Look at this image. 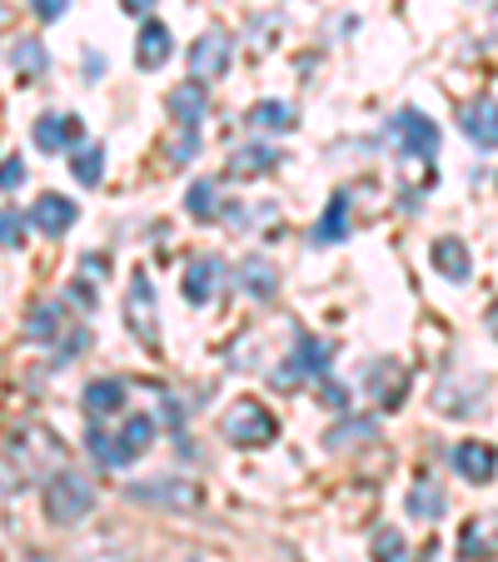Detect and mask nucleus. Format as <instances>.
<instances>
[{"instance_id": "c9c22d12", "label": "nucleus", "mask_w": 498, "mask_h": 562, "mask_svg": "<svg viewBox=\"0 0 498 562\" xmlns=\"http://www.w3.org/2000/svg\"><path fill=\"white\" fill-rule=\"evenodd\" d=\"M31 11L41 15V21H60V15L70 11V0H31Z\"/></svg>"}, {"instance_id": "4c0bfd02", "label": "nucleus", "mask_w": 498, "mask_h": 562, "mask_svg": "<svg viewBox=\"0 0 498 562\" xmlns=\"http://www.w3.org/2000/svg\"><path fill=\"white\" fill-rule=\"evenodd\" d=\"M150 5H155V0H125V11H130V15H140V11H150Z\"/></svg>"}, {"instance_id": "39448f33", "label": "nucleus", "mask_w": 498, "mask_h": 562, "mask_svg": "<svg viewBox=\"0 0 498 562\" xmlns=\"http://www.w3.org/2000/svg\"><path fill=\"white\" fill-rule=\"evenodd\" d=\"M389 139L409 159H434L439 155V125L424 115V110H399V115L389 120Z\"/></svg>"}, {"instance_id": "c756f323", "label": "nucleus", "mask_w": 498, "mask_h": 562, "mask_svg": "<svg viewBox=\"0 0 498 562\" xmlns=\"http://www.w3.org/2000/svg\"><path fill=\"white\" fill-rule=\"evenodd\" d=\"M120 438H125V448H130V458H140L150 443H155V418L150 414H135V418H125V428H120Z\"/></svg>"}, {"instance_id": "6e6552de", "label": "nucleus", "mask_w": 498, "mask_h": 562, "mask_svg": "<svg viewBox=\"0 0 498 562\" xmlns=\"http://www.w3.org/2000/svg\"><path fill=\"white\" fill-rule=\"evenodd\" d=\"M125 318H130V329H135V339L145 344V349H155V344H159V308H155V279H150L145 269L130 279Z\"/></svg>"}, {"instance_id": "2f4dec72", "label": "nucleus", "mask_w": 498, "mask_h": 562, "mask_svg": "<svg viewBox=\"0 0 498 562\" xmlns=\"http://www.w3.org/2000/svg\"><path fill=\"white\" fill-rule=\"evenodd\" d=\"M185 210H190L200 224H210L214 214H220V204H214V180H195L190 194H185Z\"/></svg>"}, {"instance_id": "f03ea898", "label": "nucleus", "mask_w": 498, "mask_h": 562, "mask_svg": "<svg viewBox=\"0 0 498 562\" xmlns=\"http://www.w3.org/2000/svg\"><path fill=\"white\" fill-rule=\"evenodd\" d=\"M90 508H96V488H90L86 473L60 468L55 477H45V513H51V522L75 528L80 518H90Z\"/></svg>"}, {"instance_id": "6ab92c4d", "label": "nucleus", "mask_w": 498, "mask_h": 562, "mask_svg": "<svg viewBox=\"0 0 498 562\" xmlns=\"http://www.w3.org/2000/svg\"><path fill=\"white\" fill-rule=\"evenodd\" d=\"M240 289H244V294H255V299H265V304H269V299L279 294V269L269 265V259L250 255V259L240 265Z\"/></svg>"}, {"instance_id": "58836bf2", "label": "nucleus", "mask_w": 498, "mask_h": 562, "mask_svg": "<svg viewBox=\"0 0 498 562\" xmlns=\"http://www.w3.org/2000/svg\"><path fill=\"white\" fill-rule=\"evenodd\" d=\"M488 334L498 339V299H494V308H488Z\"/></svg>"}, {"instance_id": "393cba45", "label": "nucleus", "mask_w": 498, "mask_h": 562, "mask_svg": "<svg viewBox=\"0 0 498 562\" xmlns=\"http://www.w3.org/2000/svg\"><path fill=\"white\" fill-rule=\"evenodd\" d=\"M60 329H65V304H55V299H41V304L31 308V318H25V339L31 344L60 339Z\"/></svg>"}, {"instance_id": "dca6fc26", "label": "nucleus", "mask_w": 498, "mask_h": 562, "mask_svg": "<svg viewBox=\"0 0 498 562\" xmlns=\"http://www.w3.org/2000/svg\"><path fill=\"white\" fill-rule=\"evenodd\" d=\"M75 214L80 210H75V200H65V194H41V200L31 204V224L41 234H51V239H60V234L70 229Z\"/></svg>"}, {"instance_id": "e433bc0d", "label": "nucleus", "mask_w": 498, "mask_h": 562, "mask_svg": "<svg viewBox=\"0 0 498 562\" xmlns=\"http://www.w3.org/2000/svg\"><path fill=\"white\" fill-rule=\"evenodd\" d=\"M25 184V165H21V155H5V194H15Z\"/></svg>"}, {"instance_id": "7ed1b4c3", "label": "nucleus", "mask_w": 498, "mask_h": 562, "mask_svg": "<svg viewBox=\"0 0 498 562\" xmlns=\"http://www.w3.org/2000/svg\"><path fill=\"white\" fill-rule=\"evenodd\" d=\"M220 434L230 438L234 448H265V443L279 438V424L259 398H234L230 414H224V424H220Z\"/></svg>"}, {"instance_id": "f3484780", "label": "nucleus", "mask_w": 498, "mask_h": 562, "mask_svg": "<svg viewBox=\"0 0 498 562\" xmlns=\"http://www.w3.org/2000/svg\"><path fill=\"white\" fill-rule=\"evenodd\" d=\"M80 404H86L90 424H106V418H115L120 408H125V383H120V379H96L86 389V398H80Z\"/></svg>"}, {"instance_id": "9b49d317", "label": "nucleus", "mask_w": 498, "mask_h": 562, "mask_svg": "<svg viewBox=\"0 0 498 562\" xmlns=\"http://www.w3.org/2000/svg\"><path fill=\"white\" fill-rule=\"evenodd\" d=\"M449 458H454V473L468 477V483H488V477L498 473V453L488 443H478V438H464Z\"/></svg>"}, {"instance_id": "7c9ffc66", "label": "nucleus", "mask_w": 498, "mask_h": 562, "mask_svg": "<svg viewBox=\"0 0 498 562\" xmlns=\"http://www.w3.org/2000/svg\"><path fill=\"white\" fill-rule=\"evenodd\" d=\"M409 542H403L399 528H379L374 532V562H409Z\"/></svg>"}, {"instance_id": "aec40b11", "label": "nucleus", "mask_w": 498, "mask_h": 562, "mask_svg": "<svg viewBox=\"0 0 498 562\" xmlns=\"http://www.w3.org/2000/svg\"><path fill=\"white\" fill-rule=\"evenodd\" d=\"M86 448H90V458H96L100 468H125V463H135V458H130V448H125V438L110 434L106 424H90Z\"/></svg>"}, {"instance_id": "1a4fd4ad", "label": "nucleus", "mask_w": 498, "mask_h": 562, "mask_svg": "<svg viewBox=\"0 0 498 562\" xmlns=\"http://www.w3.org/2000/svg\"><path fill=\"white\" fill-rule=\"evenodd\" d=\"M458 130H464L478 149H498V100L494 95L464 100V105H458Z\"/></svg>"}, {"instance_id": "bb28decb", "label": "nucleus", "mask_w": 498, "mask_h": 562, "mask_svg": "<svg viewBox=\"0 0 498 562\" xmlns=\"http://www.w3.org/2000/svg\"><path fill=\"white\" fill-rule=\"evenodd\" d=\"M170 115L180 120V130H200V120H204V86L200 80L170 90Z\"/></svg>"}, {"instance_id": "412c9836", "label": "nucleus", "mask_w": 498, "mask_h": 562, "mask_svg": "<svg viewBox=\"0 0 498 562\" xmlns=\"http://www.w3.org/2000/svg\"><path fill=\"white\" fill-rule=\"evenodd\" d=\"M449 513V498H444V488H439L434 477H419L409 488V518H419V522H439Z\"/></svg>"}, {"instance_id": "20e7f679", "label": "nucleus", "mask_w": 498, "mask_h": 562, "mask_svg": "<svg viewBox=\"0 0 498 562\" xmlns=\"http://www.w3.org/2000/svg\"><path fill=\"white\" fill-rule=\"evenodd\" d=\"M329 359H334V349H329L324 339H314V334L299 329L295 334V353H289V363L275 373L279 389H295V383H314L329 373Z\"/></svg>"}, {"instance_id": "5701e85b", "label": "nucleus", "mask_w": 498, "mask_h": 562, "mask_svg": "<svg viewBox=\"0 0 498 562\" xmlns=\"http://www.w3.org/2000/svg\"><path fill=\"white\" fill-rule=\"evenodd\" d=\"M279 149H269V145H244V149H234L230 155V175L234 180H255V175H269L279 165Z\"/></svg>"}, {"instance_id": "f257e3e1", "label": "nucleus", "mask_w": 498, "mask_h": 562, "mask_svg": "<svg viewBox=\"0 0 498 562\" xmlns=\"http://www.w3.org/2000/svg\"><path fill=\"white\" fill-rule=\"evenodd\" d=\"M5 463H21V483L25 477H55L65 463V443L45 424H21V428H11Z\"/></svg>"}, {"instance_id": "f704fd0d", "label": "nucleus", "mask_w": 498, "mask_h": 562, "mask_svg": "<svg viewBox=\"0 0 498 562\" xmlns=\"http://www.w3.org/2000/svg\"><path fill=\"white\" fill-rule=\"evenodd\" d=\"M319 393H324V398H319V404L340 408V414H344V408H350V389H344V383H329V379H324V389H319Z\"/></svg>"}, {"instance_id": "c85d7f7f", "label": "nucleus", "mask_w": 498, "mask_h": 562, "mask_svg": "<svg viewBox=\"0 0 498 562\" xmlns=\"http://www.w3.org/2000/svg\"><path fill=\"white\" fill-rule=\"evenodd\" d=\"M70 175H75L80 184H90V190H96V184L106 180V145H75Z\"/></svg>"}, {"instance_id": "a878e982", "label": "nucleus", "mask_w": 498, "mask_h": 562, "mask_svg": "<svg viewBox=\"0 0 498 562\" xmlns=\"http://www.w3.org/2000/svg\"><path fill=\"white\" fill-rule=\"evenodd\" d=\"M429 255H434L439 274L454 279V284H464V279L474 274V259H468V249L458 245V239H434V249H429Z\"/></svg>"}, {"instance_id": "423d86ee", "label": "nucleus", "mask_w": 498, "mask_h": 562, "mask_svg": "<svg viewBox=\"0 0 498 562\" xmlns=\"http://www.w3.org/2000/svg\"><path fill=\"white\" fill-rule=\"evenodd\" d=\"M130 503H145V508H195L200 503V488H195L190 477H170V473H159L150 477V483H130L125 488Z\"/></svg>"}, {"instance_id": "b1692460", "label": "nucleus", "mask_w": 498, "mask_h": 562, "mask_svg": "<svg viewBox=\"0 0 498 562\" xmlns=\"http://www.w3.org/2000/svg\"><path fill=\"white\" fill-rule=\"evenodd\" d=\"M344 234H350V194H329L324 204V220L314 224V245H340Z\"/></svg>"}, {"instance_id": "0eeeda50", "label": "nucleus", "mask_w": 498, "mask_h": 562, "mask_svg": "<svg viewBox=\"0 0 498 562\" xmlns=\"http://www.w3.org/2000/svg\"><path fill=\"white\" fill-rule=\"evenodd\" d=\"M230 60H234V41L224 31H204L200 41L190 45V80L200 86H214L230 75Z\"/></svg>"}, {"instance_id": "a211bd4d", "label": "nucleus", "mask_w": 498, "mask_h": 562, "mask_svg": "<svg viewBox=\"0 0 498 562\" xmlns=\"http://www.w3.org/2000/svg\"><path fill=\"white\" fill-rule=\"evenodd\" d=\"M170 50H175L170 31H165L159 21H150L145 31H140V41H135V65L140 70H159V65L170 60Z\"/></svg>"}, {"instance_id": "4be33fe9", "label": "nucleus", "mask_w": 498, "mask_h": 562, "mask_svg": "<svg viewBox=\"0 0 498 562\" xmlns=\"http://www.w3.org/2000/svg\"><path fill=\"white\" fill-rule=\"evenodd\" d=\"M295 125H299V115L285 100H259V105L250 110V130H255V135H285V130H295Z\"/></svg>"}, {"instance_id": "4468645a", "label": "nucleus", "mask_w": 498, "mask_h": 562, "mask_svg": "<svg viewBox=\"0 0 498 562\" xmlns=\"http://www.w3.org/2000/svg\"><path fill=\"white\" fill-rule=\"evenodd\" d=\"M364 383H369V389L384 398V408H399L403 393H409V369H403L399 359H379V363H369Z\"/></svg>"}, {"instance_id": "f8f14e48", "label": "nucleus", "mask_w": 498, "mask_h": 562, "mask_svg": "<svg viewBox=\"0 0 498 562\" xmlns=\"http://www.w3.org/2000/svg\"><path fill=\"white\" fill-rule=\"evenodd\" d=\"M458 558L464 562L498 558V522L494 518H468L464 528H458Z\"/></svg>"}, {"instance_id": "ea45409f", "label": "nucleus", "mask_w": 498, "mask_h": 562, "mask_svg": "<svg viewBox=\"0 0 498 562\" xmlns=\"http://www.w3.org/2000/svg\"><path fill=\"white\" fill-rule=\"evenodd\" d=\"M25 562H51V558H41V552H35V558H25Z\"/></svg>"}, {"instance_id": "473e14b6", "label": "nucleus", "mask_w": 498, "mask_h": 562, "mask_svg": "<svg viewBox=\"0 0 498 562\" xmlns=\"http://www.w3.org/2000/svg\"><path fill=\"white\" fill-rule=\"evenodd\" d=\"M80 274H86V284H106V274H110V255H96V249H90V255L80 259Z\"/></svg>"}, {"instance_id": "ddd939ff", "label": "nucleus", "mask_w": 498, "mask_h": 562, "mask_svg": "<svg viewBox=\"0 0 498 562\" xmlns=\"http://www.w3.org/2000/svg\"><path fill=\"white\" fill-rule=\"evenodd\" d=\"M45 70H51L45 45L35 41V35H15L11 41V75L15 80H21V86H35V80H45Z\"/></svg>"}, {"instance_id": "72a5a7b5", "label": "nucleus", "mask_w": 498, "mask_h": 562, "mask_svg": "<svg viewBox=\"0 0 498 562\" xmlns=\"http://www.w3.org/2000/svg\"><path fill=\"white\" fill-rule=\"evenodd\" d=\"M5 249H21V234H25V220L21 214H15V204H5Z\"/></svg>"}, {"instance_id": "2eb2a0df", "label": "nucleus", "mask_w": 498, "mask_h": 562, "mask_svg": "<svg viewBox=\"0 0 498 562\" xmlns=\"http://www.w3.org/2000/svg\"><path fill=\"white\" fill-rule=\"evenodd\" d=\"M31 135H35V149H45V155H60V149L80 145V120H75V115H41Z\"/></svg>"}, {"instance_id": "cd10ccee", "label": "nucleus", "mask_w": 498, "mask_h": 562, "mask_svg": "<svg viewBox=\"0 0 498 562\" xmlns=\"http://www.w3.org/2000/svg\"><path fill=\"white\" fill-rule=\"evenodd\" d=\"M369 438H374V418H344V424H334L324 434V448L329 453H350V448L369 443Z\"/></svg>"}, {"instance_id": "9d476101", "label": "nucleus", "mask_w": 498, "mask_h": 562, "mask_svg": "<svg viewBox=\"0 0 498 562\" xmlns=\"http://www.w3.org/2000/svg\"><path fill=\"white\" fill-rule=\"evenodd\" d=\"M224 259L220 255H200V259H190V269H185V299L190 304H210L214 294L224 289Z\"/></svg>"}]
</instances>
